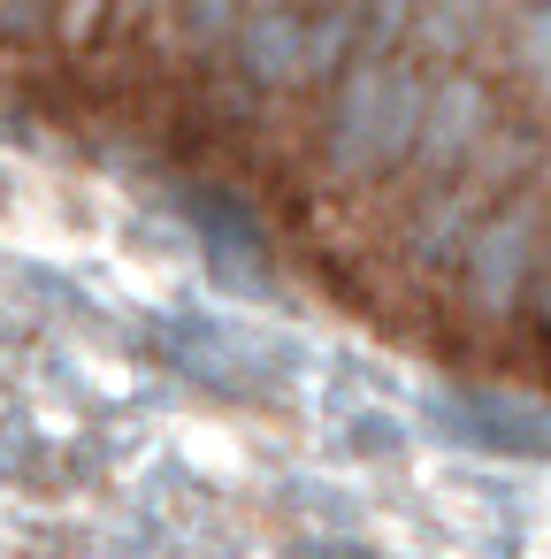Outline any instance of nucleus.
I'll return each mask as SVG.
<instances>
[{"mask_svg": "<svg viewBox=\"0 0 551 559\" xmlns=\"http://www.w3.org/2000/svg\"><path fill=\"white\" fill-rule=\"evenodd\" d=\"M406 16H414V0H375L360 16V55H391L406 39Z\"/></svg>", "mask_w": 551, "mask_h": 559, "instance_id": "11", "label": "nucleus"}, {"mask_svg": "<svg viewBox=\"0 0 551 559\" xmlns=\"http://www.w3.org/2000/svg\"><path fill=\"white\" fill-rule=\"evenodd\" d=\"M528 314H536V330L551 337V246H543V261H536V276H528V299H520Z\"/></svg>", "mask_w": 551, "mask_h": 559, "instance_id": "12", "label": "nucleus"}, {"mask_svg": "<svg viewBox=\"0 0 551 559\" xmlns=\"http://www.w3.org/2000/svg\"><path fill=\"white\" fill-rule=\"evenodd\" d=\"M360 55V0H337L322 24H299V78L291 85H322Z\"/></svg>", "mask_w": 551, "mask_h": 559, "instance_id": "6", "label": "nucleus"}, {"mask_svg": "<svg viewBox=\"0 0 551 559\" xmlns=\"http://www.w3.org/2000/svg\"><path fill=\"white\" fill-rule=\"evenodd\" d=\"M490 131H498V100H490V85H482V78H467V70H452L444 85H429L414 162H421L429 177H459V169H467V154H475Z\"/></svg>", "mask_w": 551, "mask_h": 559, "instance_id": "3", "label": "nucleus"}, {"mask_svg": "<svg viewBox=\"0 0 551 559\" xmlns=\"http://www.w3.org/2000/svg\"><path fill=\"white\" fill-rule=\"evenodd\" d=\"M513 70L551 100V0H528L513 16Z\"/></svg>", "mask_w": 551, "mask_h": 559, "instance_id": "9", "label": "nucleus"}, {"mask_svg": "<svg viewBox=\"0 0 551 559\" xmlns=\"http://www.w3.org/2000/svg\"><path fill=\"white\" fill-rule=\"evenodd\" d=\"M421 108H429V78H421V70H391V85H383V146H375V169H383V177L414 162Z\"/></svg>", "mask_w": 551, "mask_h": 559, "instance_id": "7", "label": "nucleus"}, {"mask_svg": "<svg viewBox=\"0 0 551 559\" xmlns=\"http://www.w3.org/2000/svg\"><path fill=\"white\" fill-rule=\"evenodd\" d=\"M238 16H245V0H184V39L192 47H230Z\"/></svg>", "mask_w": 551, "mask_h": 559, "instance_id": "10", "label": "nucleus"}, {"mask_svg": "<svg viewBox=\"0 0 551 559\" xmlns=\"http://www.w3.org/2000/svg\"><path fill=\"white\" fill-rule=\"evenodd\" d=\"M230 47H238V78L245 85L291 93V78H299V16L291 9H276V0H268V9H245Z\"/></svg>", "mask_w": 551, "mask_h": 559, "instance_id": "4", "label": "nucleus"}, {"mask_svg": "<svg viewBox=\"0 0 551 559\" xmlns=\"http://www.w3.org/2000/svg\"><path fill=\"white\" fill-rule=\"evenodd\" d=\"M475 0H414V16H406V39L421 55H467L475 47Z\"/></svg>", "mask_w": 551, "mask_h": 559, "instance_id": "8", "label": "nucleus"}, {"mask_svg": "<svg viewBox=\"0 0 551 559\" xmlns=\"http://www.w3.org/2000/svg\"><path fill=\"white\" fill-rule=\"evenodd\" d=\"M475 215H482V200H475L467 185H459V192L421 200V215H414V230H406V261H414L421 276H444V269L459 261V246H467Z\"/></svg>", "mask_w": 551, "mask_h": 559, "instance_id": "5", "label": "nucleus"}, {"mask_svg": "<svg viewBox=\"0 0 551 559\" xmlns=\"http://www.w3.org/2000/svg\"><path fill=\"white\" fill-rule=\"evenodd\" d=\"M131 9H139V16H146V9H169V0H131Z\"/></svg>", "mask_w": 551, "mask_h": 559, "instance_id": "14", "label": "nucleus"}, {"mask_svg": "<svg viewBox=\"0 0 551 559\" xmlns=\"http://www.w3.org/2000/svg\"><path fill=\"white\" fill-rule=\"evenodd\" d=\"M383 85H391V62L383 55H352L337 70V100H330V131H322V162H330L337 185L383 177L375 169V146H383Z\"/></svg>", "mask_w": 551, "mask_h": 559, "instance_id": "2", "label": "nucleus"}, {"mask_svg": "<svg viewBox=\"0 0 551 559\" xmlns=\"http://www.w3.org/2000/svg\"><path fill=\"white\" fill-rule=\"evenodd\" d=\"M543 261V200L536 192H513L505 207H482L467 246H459V307L475 322H513L520 299H528V276Z\"/></svg>", "mask_w": 551, "mask_h": 559, "instance_id": "1", "label": "nucleus"}, {"mask_svg": "<svg viewBox=\"0 0 551 559\" xmlns=\"http://www.w3.org/2000/svg\"><path fill=\"white\" fill-rule=\"evenodd\" d=\"M93 24H100V0H70V9L55 16V32H62V39H93Z\"/></svg>", "mask_w": 551, "mask_h": 559, "instance_id": "13", "label": "nucleus"}]
</instances>
